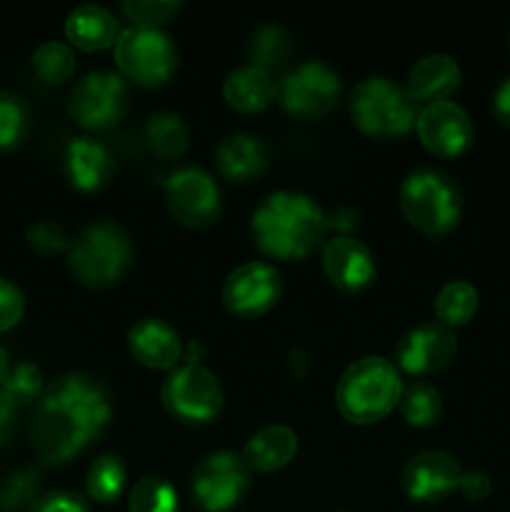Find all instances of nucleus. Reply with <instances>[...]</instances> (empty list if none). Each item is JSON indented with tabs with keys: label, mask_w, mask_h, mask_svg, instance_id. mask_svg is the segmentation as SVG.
<instances>
[{
	"label": "nucleus",
	"mask_w": 510,
	"mask_h": 512,
	"mask_svg": "<svg viewBox=\"0 0 510 512\" xmlns=\"http://www.w3.org/2000/svg\"><path fill=\"white\" fill-rule=\"evenodd\" d=\"M110 413V393L98 378L63 375L35 403L30 423L35 453L50 465L68 463L103 433Z\"/></svg>",
	"instance_id": "f257e3e1"
},
{
	"label": "nucleus",
	"mask_w": 510,
	"mask_h": 512,
	"mask_svg": "<svg viewBox=\"0 0 510 512\" xmlns=\"http://www.w3.org/2000/svg\"><path fill=\"white\" fill-rule=\"evenodd\" d=\"M255 245L278 260H303L323 245L328 218L313 198L303 193L268 195L253 213Z\"/></svg>",
	"instance_id": "f03ea898"
},
{
	"label": "nucleus",
	"mask_w": 510,
	"mask_h": 512,
	"mask_svg": "<svg viewBox=\"0 0 510 512\" xmlns=\"http://www.w3.org/2000/svg\"><path fill=\"white\" fill-rule=\"evenodd\" d=\"M400 375L393 363L370 355L350 365L335 390V405L348 423L373 425L398 408Z\"/></svg>",
	"instance_id": "7ed1b4c3"
},
{
	"label": "nucleus",
	"mask_w": 510,
	"mask_h": 512,
	"mask_svg": "<svg viewBox=\"0 0 510 512\" xmlns=\"http://www.w3.org/2000/svg\"><path fill=\"white\" fill-rule=\"evenodd\" d=\"M130 263H133V240L128 230L113 220L88 225L68 245V268L85 288H110L123 280Z\"/></svg>",
	"instance_id": "20e7f679"
},
{
	"label": "nucleus",
	"mask_w": 510,
	"mask_h": 512,
	"mask_svg": "<svg viewBox=\"0 0 510 512\" xmlns=\"http://www.w3.org/2000/svg\"><path fill=\"white\" fill-rule=\"evenodd\" d=\"M348 110L355 128L375 140H393L410 133L420 113L405 85L380 75L360 80L350 90Z\"/></svg>",
	"instance_id": "39448f33"
},
{
	"label": "nucleus",
	"mask_w": 510,
	"mask_h": 512,
	"mask_svg": "<svg viewBox=\"0 0 510 512\" xmlns=\"http://www.w3.org/2000/svg\"><path fill=\"white\" fill-rule=\"evenodd\" d=\"M400 210L415 230L425 235H445L458 225L463 195L448 173L418 168L400 185Z\"/></svg>",
	"instance_id": "423d86ee"
},
{
	"label": "nucleus",
	"mask_w": 510,
	"mask_h": 512,
	"mask_svg": "<svg viewBox=\"0 0 510 512\" xmlns=\"http://www.w3.org/2000/svg\"><path fill=\"white\" fill-rule=\"evenodd\" d=\"M115 63L123 80L128 78L140 88H160L178 68V50L165 30L130 25L128 30H120Z\"/></svg>",
	"instance_id": "0eeeda50"
},
{
	"label": "nucleus",
	"mask_w": 510,
	"mask_h": 512,
	"mask_svg": "<svg viewBox=\"0 0 510 512\" xmlns=\"http://www.w3.org/2000/svg\"><path fill=\"white\" fill-rule=\"evenodd\" d=\"M163 408L185 425H208L223 410V388L210 370L183 363L170 370L160 390Z\"/></svg>",
	"instance_id": "6e6552de"
},
{
	"label": "nucleus",
	"mask_w": 510,
	"mask_h": 512,
	"mask_svg": "<svg viewBox=\"0 0 510 512\" xmlns=\"http://www.w3.org/2000/svg\"><path fill=\"white\" fill-rule=\"evenodd\" d=\"M340 75L323 60H308L280 80L278 98L293 118L320 120L340 103Z\"/></svg>",
	"instance_id": "1a4fd4ad"
},
{
	"label": "nucleus",
	"mask_w": 510,
	"mask_h": 512,
	"mask_svg": "<svg viewBox=\"0 0 510 512\" xmlns=\"http://www.w3.org/2000/svg\"><path fill=\"white\" fill-rule=\"evenodd\" d=\"M128 105L130 93L123 75L95 70L70 90L68 113L80 128L110 130L125 118Z\"/></svg>",
	"instance_id": "9d476101"
},
{
	"label": "nucleus",
	"mask_w": 510,
	"mask_h": 512,
	"mask_svg": "<svg viewBox=\"0 0 510 512\" xmlns=\"http://www.w3.org/2000/svg\"><path fill=\"white\" fill-rule=\"evenodd\" d=\"M250 470L245 465L243 455L220 453L208 455L200 460L193 473L190 493H193L195 505L205 512H228L240 503L248 493Z\"/></svg>",
	"instance_id": "9b49d317"
},
{
	"label": "nucleus",
	"mask_w": 510,
	"mask_h": 512,
	"mask_svg": "<svg viewBox=\"0 0 510 512\" xmlns=\"http://www.w3.org/2000/svg\"><path fill=\"white\" fill-rule=\"evenodd\" d=\"M165 203L170 215L185 228H210L223 213L220 188L205 170H175L165 183Z\"/></svg>",
	"instance_id": "f8f14e48"
},
{
	"label": "nucleus",
	"mask_w": 510,
	"mask_h": 512,
	"mask_svg": "<svg viewBox=\"0 0 510 512\" xmlns=\"http://www.w3.org/2000/svg\"><path fill=\"white\" fill-rule=\"evenodd\" d=\"M283 285L280 275L268 263H245L235 268L223 283V305L235 318H260L275 308Z\"/></svg>",
	"instance_id": "ddd939ff"
},
{
	"label": "nucleus",
	"mask_w": 510,
	"mask_h": 512,
	"mask_svg": "<svg viewBox=\"0 0 510 512\" xmlns=\"http://www.w3.org/2000/svg\"><path fill=\"white\" fill-rule=\"evenodd\" d=\"M415 130H418L420 143L430 153L445 160L463 155L473 145L475 138L470 115L458 103H453V100H443V103L420 108Z\"/></svg>",
	"instance_id": "4468645a"
},
{
	"label": "nucleus",
	"mask_w": 510,
	"mask_h": 512,
	"mask_svg": "<svg viewBox=\"0 0 510 512\" xmlns=\"http://www.w3.org/2000/svg\"><path fill=\"white\" fill-rule=\"evenodd\" d=\"M455 353H458V340H455L453 330L440 323L420 325L398 343L395 363L403 373L423 378V375H433L448 368Z\"/></svg>",
	"instance_id": "2eb2a0df"
},
{
	"label": "nucleus",
	"mask_w": 510,
	"mask_h": 512,
	"mask_svg": "<svg viewBox=\"0 0 510 512\" xmlns=\"http://www.w3.org/2000/svg\"><path fill=\"white\" fill-rule=\"evenodd\" d=\"M460 463L445 450H425L413 455L403 468V490L415 503H438L460 485Z\"/></svg>",
	"instance_id": "dca6fc26"
},
{
	"label": "nucleus",
	"mask_w": 510,
	"mask_h": 512,
	"mask_svg": "<svg viewBox=\"0 0 510 512\" xmlns=\"http://www.w3.org/2000/svg\"><path fill=\"white\" fill-rule=\"evenodd\" d=\"M63 173L80 193H100L115 175V155L100 140L73 138L65 145Z\"/></svg>",
	"instance_id": "f3484780"
},
{
	"label": "nucleus",
	"mask_w": 510,
	"mask_h": 512,
	"mask_svg": "<svg viewBox=\"0 0 510 512\" xmlns=\"http://www.w3.org/2000/svg\"><path fill=\"white\" fill-rule=\"evenodd\" d=\"M323 268L330 283L343 293H360L375 280L373 253L350 235H340L325 245Z\"/></svg>",
	"instance_id": "a211bd4d"
},
{
	"label": "nucleus",
	"mask_w": 510,
	"mask_h": 512,
	"mask_svg": "<svg viewBox=\"0 0 510 512\" xmlns=\"http://www.w3.org/2000/svg\"><path fill=\"white\" fill-rule=\"evenodd\" d=\"M128 348L140 365L153 370H173L183 358L178 330L158 318L135 323L128 333Z\"/></svg>",
	"instance_id": "6ab92c4d"
},
{
	"label": "nucleus",
	"mask_w": 510,
	"mask_h": 512,
	"mask_svg": "<svg viewBox=\"0 0 510 512\" xmlns=\"http://www.w3.org/2000/svg\"><path fill=\"white\" fill-rule=\"evenodd\" d=\"M460 85V65L455 63L450 55L433 53L420 58L418 63L410 68L408 83H405V90L410 93V98L415 103L433 105L443 103L450 95L458 90Z\"/></svg>",
	"instance_id": "aec40b11"
},
{
	"label": "nucleus",
	"mask_w": 510,
	"mask_h": 512,
	"mask_svg": "<svg viewBox=\"0 0 510 512\" xmlns=\"http://www.w3.org/2000/svg\"><path fill=\"white\" fill-rule=\"evenodd\" d=\"M280 83L273 78V73L255 65L233 70L223 83L225 103L238 113H260L270 108L278 98Z\"/></svg>",
	"instance_id": "412c9836"
},
{
	"label": "nucleus",
	"mask_w": 510,
	"mask_h": 512,
	"mask_svg": "<svg viewBox=\"0 0 510 512\" xmlns=\"http://www.w3.org/2000/svg\"><path fill=\"white\" fill-rule=\"evenodd\" d=\"M298 453V435L285 425H268L245 443L243 460L255 473H275Z\"/></svg>",
	"instance_id": "4be33fe9"
},
{
	"label": "nucleus",
	"mask_w": 510,
	"mask_h": 512,
	"mask_svg": "<svg viewBox=\"0 0 510 512\" xmlns=\"http://www.w3.org/2000/svg\"><path fill=\"white\" fill-rule=\"evenodd\" d=\"M65 35L70 43L85 53H95V50H105L120 38L118 20L100 5H80L65 20Z\"/></svg>",
	"instance_id": "5701e85b"
},
{
	"label": "nucleus",
	"mask_w": 510,
	"mask_h": 512,
	"mask_svg": "<svg viewBox=\"0 0 510 512\" xmlns=\"http://www.w3.org/2000/svg\"><path fill=\"white\" fill-rule=\"evenodd\" d=\"M215 163L218 170L228 180L235 183H248V180L258 178L268 163V150L258 138L245 133L228 135L223 143L215 150Z\"/></svg>",
	"instance_id": "b1692460"
},
{
	"label": "nucleus",
	"mask_w": 510,
	"mask_h": 512,
	"mask_svg": "<svg viewBox=\"0 0 510 512\" xmlns=\"http://www.w3.org/2000/svg\"><path fill=\"white\" fill-rule=\"evenodd\" d=\"M145 148L160 160H180L188 150L190 133L188 125L183 123L178 113L170 110H160V113L150 115L143 130Z\"/></svg>",
	"instance_id": "393cba45"
},
{
	"label": "nucleus",
	"mask_w": 510,
	"mask_h": 512,
	"mask_svg": "<svg viewBox=\"0 0 510 512\" xmlns=\"http://www.w3.org/2000/svg\"><path fill=\"white\" fill-rule=\"evenodd\" d=\"M398 410L405 423L413 425V428H430L443 415V398L430 383L413 380V383L403 385V390H400Z\"/></svg>",
	"instance_id": "a878e982"
},
{
	"label": "nucleus",
	"mask_w": 510,
	"mask_h": 512,
	"mask_svg": "<svg viewBox=\"0 0 510 512\" xmlns=\"http://www.w3.org/2000/svg\"><path fill=\"white\" fill-rule=\"evenodd\" d=\"M475 310H478V290L465 280H450L435 298V315L445 328H460L470 323Z\"/></svg>",
	"instance_id": "bb28decb"
},
{
	"label": "nucleus",
	"mask_w": 510,
	"mask_h": 512,
	"mask_svg": "<svg viewBox=\"0 0 510 512\" xmlns=\"http://www.w3.org/2000/svg\"><path fill=\"white\" fill-rule=\"evenodd\" d=\"M290 35L285 33V28L280 25H260L253 33V40H250V60H253L255 68H263L268 73L283 68L285 60L290 58Z\"/></svg>",
	"instance_id": "cd10ccee"
},
{
	"label": "nucleus",
	"mask_w": 510,
	"mask_h": 512,
	"mask_svg": "<svg viewBox=\"0 0 510 512\" xmlns=\"http://www.w3.org/2000/svg\"><path fill=\"white\" fill-rule=\"evenodd\" d=\"M125 488V465L118 455H100L93 460L85 478V490L98 503H113Z\"/></svg>",
	"instance_id": "c85d7f7f"
},
{
	"label": "nucleus",
	"mask_w": 510,
	"mask_h": 512,
	"mask_svg": "<svg viewBox=\"0 0 510 512\" xmlns=\"http://www.w3.org/2000/svg\"><path fill=\"white\" fill-rule=\"evenodd\" d=\"M30 133V110L20 95L0 90V153L20 148Z\"/></svg>",
	"instance_id": "c756f323"
},
{
	"label": "nucleus",
	"mask_w": 510,
	"mask_h": 512,
	"mask_svg": "<svg viewBox=\"0 0 510 512\" xmlns=\"http://www.w3.org/2000/svg\"><path fill=\"white\" fill-rule=\"evenodd\" d=\"M33 70L43 83L60 85L70 80L75 73V55L73 50L58 40H48L33 53Z\"/></svg>",
	"instance_id": "7c9ffc66"
},
{
	"label": "nucleus",
	"mask_w": 510,
	"mask_h": 512,
	"mask_svg": "<svg viewBox=\"0 0 510 512\" xmlns=\"http://www.w3.org/2000/svg\"><path fill=\"white\" fill-rule=\"evenodd\" d=\"M130 512H178V495L163 478H143L130 493Z\"/></svg>",
	"instance_id": "2f4dec72"
},
{
	"label": "nucleus",
	"mask_w": 510,
	"mask_h": 512,
	"mask_svg": "<svg viewBox=\"0 0 510 512\" xmlns=\"http://www.w3.org/2000/svg\"><path fill=\"white\" fill-rule=\"evenodd\" d=\"M5 395L13 400L18 408H25V405H33L43 398V373H40L38 365L33 363H18L15 368H10L8 378L0 385Z\"/></svg>",
	"instance_id": "473e14b6"
},
{
	"label": "nucleus",
	"mask_w": 510,
	"mask_h": 512,
	"mask_svg": "<svg viewBox=\"0 0 510 512\" xmlns=\"http://www.w3.org/2000/svg\"><path fill=\"white\" fill-rule=\"evenodd\" d=\"M40 473L33 468H23L8 478L0 490V512H28L38 500Z\"/></svg>",
	"instance_id": "72a5a7b5"
},
{
	"label": "nucleus",
	"mask_w": 510,
	"mask_h": 512,
	"mask_svg": "<svg viewBox=\"0 0 510 512\" xmlns=\"http://www.w3.org/2000/svg\"><path fill=\"white\" fill-rule=\"evenodd\" d=\"M183 10L178 0H128L123 3V13L133 20L135 28H160L173 20Z\"/></svg>",
	"instance_id": "f704fd0d"
},
{
	"label": "nucleus",
	"mask_w": 510,
	"mask_h": 512,
	"mask_svg": "<svg viewBox=\"0 0 510 512\" xmlns=\"http://www.w3.org/2000/svg\"><path fill=\"white\" fill-rule=\"evenodd\" d=\"M25 240H28V248L40 258H55L63 250L68 253L70 245V238L55 220H38L35 225H30Z\"/></svg>",
	"instance_id": "c9c22d12"
},
{
	"label": "nucleus",
	"mask_w": 510,
	"mask_h": 512,
	"mask_svg": "<svg viewBox=\"0 0 510 512\" xmlns=\"http://www.w3.org/2000/svg\"><path fill=\"white\" fill-rule=\"evenodd\" d=\"M25 313V300L18 285L0 278V333H8L20 323Z\"/></svg>",
	"instance_id": "e433bc0d"
},
{
	"label": "nucleus",
	"mask_w": 510,
	"mask_h": 512,
	"mask_svg": "<svg viewBox=\"0 0 510 512\" xmlns=\"http://www.w3.org/2000/svg\"><path fill=\"white\" fill-rule=\"evenodd\" d=\"M28 512H90L85 500L78 493H70V490H53V493H45L30 505Z\"/></svg>",
	"instance_id": "4c0bfd02"
},
{
	"label": "nucleus",
	"mask_w": 510,
	"mask_h": 512,
	"mask_svg": "<svg viewBox=\"0 0 510 512\" xmlns=\"http://www.w3.org/2000/svg\"><path fill=\"white\" fill-rule=\"evenodd\" d=\"M490 478L483 473V470H468V473L460 475V495L468 500H473V503H480V500H485L490 495Z\"/></svg>",
	"instance_id": "58836bf2"
},
{
	"label": "nucleus",
	"mask_w": 510,
	"mask_h": 512,
	"mask_svg": "<svg viewBox=\"0 0 510 512\" xmlns=\"http://www.w3.org/2000/svg\"><path fill=\"white\" fill-rule=\"evenodd\" d=\"M18 405L0 390V445L8 443L18 425Z\"/></svg>",
	"instance_id": "ea45409f"
},
{
	"label": "nucleus",
	"mask_w": 510,
	"mask_h": 512,
	"mask_svg": "<svg viewBox=\"0 0 510 512\" xmlns=\"http://www.w3.org/2000/svg\"><path fill=\"white\" fill-rule=\"evenodd\" d=\"M493 115L500 125L510 128V75L503 78V83L498 85L493 95Z\"/></svg>",
	"instance_id": "a19ab883"
},
{
	"label": "nucleus",
	"mask_w": 510,
	"mask_h": 512,
	"mask_svg": "<svg viewBox=\"0 0 510 512\" xmlns=\"http://www.w3.org/2000/svg\"><path fill=\"white\" fill-rule=\"evenodd\" d=\"M8 373H10V360H8V353H5V348L0 345V385L5 383Z\"/></svg>",
	"instance_id": "79ce46f5"
},
{
	"label": "nucleus",
	"mask_w": 510,
	"mask_h": 512,
	"mask_svg": "<svg viewBox=\"0 0 510 512\" xmlns=\"http://www.w3.org/2000/svg\"><path fill=\"white\" fill-rule=\"evenodd\" d=\"M508 45H510V33H508Z\"/></svg>",
	"instance_id": "37998d69"
}]
</instances>
